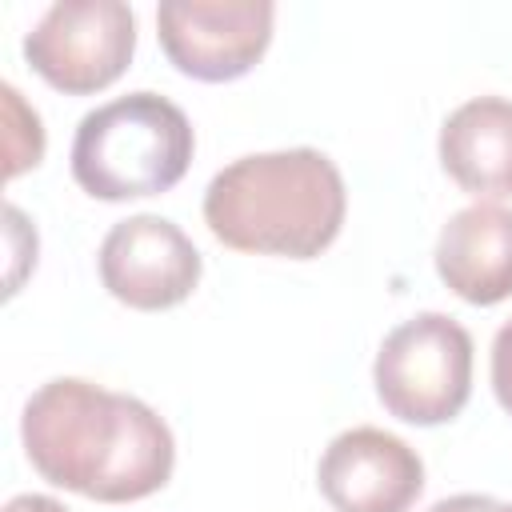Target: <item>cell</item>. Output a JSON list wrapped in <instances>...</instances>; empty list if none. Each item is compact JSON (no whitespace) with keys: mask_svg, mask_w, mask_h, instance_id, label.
<instances>
[{"mask_svg":"<svg viewBox=\"0 0 512 512\" xmlns=\"http://www.w3.org/2000/svg\"><path fill=\"white\" fill-rule=\"evenodd\" d=\"M492 392L500 408L512 416V320L492 340Z\"/></svg>","mask_w":512,"mask_h":512,"instance_id":"cell-12","label":"cell"},{"mask_svg":"<svg viewBox=\"0 0 512 512\" xmlns=\"http://www.w3.org/2000/svg\"><path fill=\"white\" fill-rule=\"evenodd\" d=\"M440 164L480 204L512 196V100H464L440 128Z\"/></svg>","mask_w":512,"mask_h":512,"instance_id":"cell-10","label":"cell"},{"mask_svg":"<svg viewBox=\"0 0 512 512\" xmlns=\"http://www.w3.org/2000/svg\"><path fill=\"white\" fill-rule=\"evenodd\" d=\"M316 480L336 512H408L424 492V464L400 436L364 424L324 448Z\"/></svg>","mask_w":512,"mask_h":512,"instance_id":"cell-8","label":"cell"},{"mask_svg":"<svg viewBox=\"0 0 512 512\" xmlns=\"http://www.w3.org/2000/svg\"><path fill=\"white\" fill-rule=\"evenodd\" d=\"M0 100H4V180H16L20 172L40 164L44 128H40L36 108H28L12 84L0 88Z\"/></svg>","mask_w":512,"mask_h":512,"instance_id":"cell-11","label":"cell"},{"mask_svg":"<svg viewBox=\"0 0 512 512\" xmlns=\"http://www.w3.org/2000/svg\"><path fill=\"white\" fill-rule=\"evenodd\" d=\"M20 436L48 484L100 504L160 492L176 464L172 432L144 400L80 376L40 384L24 404Z\"/></svg>","mask_w":512,"mask_h":512,"instance_id":"cell-1","label":"cell"},{"mask_svg":"<svg viewBox=\"0 0 512 512\" xmlns=\"http://www.w3.org/2000/svg\"><path fill=\"white\" fill-rule=\"evenodd\" d=\"M136 52V16L124 0H60L24 36V56L44 84L88 96L124 76Z\"/></svg>","mask_w":512,"mask_h":512,"instance_id":"cell-5","label":"cell"},{"mask_svg":"<svg viewBox=\"0 0 512 512\" xmlns=\"http://www.w3.org/2000/svg\"><path fill=\"white\" fill-rule=\"evenodd\" d=\"M4 512H68L60 500L52 496H40V492H24V496H12L4 504Z\"/></svg>","mask_w":512,"mask_h":512,"instance_id":"cell-14","label":"cell"},{"mask_svg":"<svg viewBox=\"0 0 512 512\" xmlns=\"http://www.w3.org/2000/svg\"><path fill=\"white\" fill-rule=\"evenodd\" d=\"M500 512H512V504H500Z\"/></svg>","mask_w":512,"mask_h":512,"instance_id":"cell-15","label":"cell"},{"mask_svg":"<svg viewBox=\"0 0 512 512\" xmlns=\"http://www.w3.org/2000/svg\"><path fill=\"white\" fill-rule=\"evenodd\" d=\"M268 0H168L156 8L164 56L192 80L224 84L256 68L272 40Z\"/></svg>","mask_w":512,"mask_h":512,"instance_id":"cell-6","label":"cell"},{"mask_svg":"<svg viewBox=\"0 0 512 512\" xmlns=\"http://www.w3.org/2000/svg\"><path fill=\"white\" fill-rule=\"evenodd\" d=\"M372 380L396 420L444 424L460 416L472 392V336L444 312H420L384 336Z\"/></svg>","mask_w":512,"mask_h":512,"instance_id":"cell-4","label":"cell"},{"mask_svg":"<svg viewBox=\"0 0 512 512\" xmlns=\"http://www.w3.org/2000/svg\"><path fill=\"white\" fill-rule=\"evenodd\" d=\"M100 280L120 304L136 312H160L196 292L200 252L180 224L140 212L112 224V232L104 236Z\"/></svg>","mask_w":512,"mask_h":512,"instance_id":"cell-7","label":"cell"},{"mask_svg":"<svg viewBox=\"0 0 512 512\" xmlns=\"http://www.w3.org/2000/svg\"><path fill=\"white\" fill-rule=\"evenodd\" d=\"M344 212V176L316 148L240 156L204 192L208 232L252 256L312 260L340 236Z\"/></svg>","mask_w":512,"mask_h":512,"instance_id":"cell-2","label":"cell"},{"mask_svg":"<svg viewBox=\"0 0 512 512\" xmlns=\"http://www.w3.org/2000/svg\"><path fill=\"white\" fill-rule=\"evenodd\" d=\"M440 280L468 304H500L512 296V208H460L436 240Z\"/></svg>","mask_w":512,"mask_h":512,"instance_id":"cell-9","label":"cell"},{"mask_svg":"<svg viewBox=\"0 0 512 512\" xmlns=\"http://www.w3.org/2000/svg\"><path fill=\"white\" fill-rule=\"evenodd\" d=\"M428 512H500V504L492 496H476V492H464V496H448L440 504H432Z\"/></svg>","mask_w":512,"mask_h":512,"instance_id":"cell-13","label":"cell"},{"mask_svg":"<svg viewBox=\"0 0 512 512\" xmlns=\"http://www.w3.org/2000/svg\"><path fill=\"white\" fill-rule=\"evenodd\" d=\"M196 132L168 96L128 92L92 108L72 136V180L96 200L160 196L188 172Z\"/></svg>","mask_w":512,"mask_h":512,"instance_id":"cell-3","label":"cell"}]
</instances>
